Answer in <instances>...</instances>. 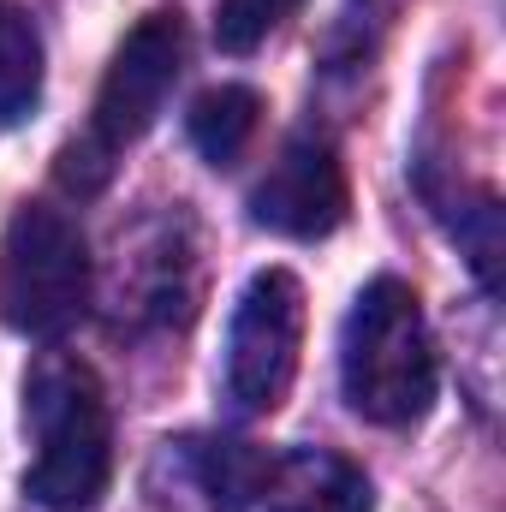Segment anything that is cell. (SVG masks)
<instances>
[{
	"label": "cell",
	"instance_id": "cell-3",
	"mask_svg": "<svg viewBox=\"0 0 506 512\" xmlns=\"http://www.w3.org/2000/svg\"><path fill=\"white\" fill-rule=\"evenodd\" d=\"M179 72H185V24H179V12H149L126 42H120L108 78L96 90L90 131L60 155V179L78 185V191H96L114 173L120 149L137 143L143 131L161 120Z\"/></svg>",
	"mask_w": 506,
	"mask_h": 512
},
{
	"label": "cell",
	"instance_id": "cell-4",
	"mask_svg": "<svg viewBox=\"0 0 506 512\" xmlns=\"http://www.w3.org/2000/svg\"><path fill=\"white\" fill-rule=\"evenodd\" d=\"M90 304V245L72 215L30 203L12 215L0 245V316L18 334L54 340Z\"/></svg>",
	"mask_w": 506,
	"mask_h": 512
},
{
	"label": "cell",
	"instance_id": "cell-9",
	"mask_svg": "<svg viewBox=\"0 0 506 512\" xmlns=\"http://www.w3.org/2000/svg\"><path fill=\"white\" fill-rule=\"evenodd\" d=\"M256 120H262V96L245 90V84H221V90H203L191 102L185 131H191V143L209 167H233L245 155V143L256 137Z\"/></svg>",
	"mask_w": 506,
	"mask_h": 512
},
{
	"label": "cell",
	"instance_id": "cell-10",
	"mask_svg": "<svg viewBox=\"0 0 506 512\" xmlns=\"http://www.w3.org/2000/svg\"><path fill=\"white\" fill-rule=\"evenodd\" d=\"M42 102V36L24 6L0 0V131L24 126Z\"/></svg>",
	"mask_w": 506,
	"mask_h": 512
},
{
	"label": "cell",
	"instance_id": "cell-6",
	"mask_svg": "<svg viewBox=\"0 0 506 512\" xmlns=\"http://www.w3.org/2000/svg\"><path fill=\"white\" fill-rule=\"evenodd\" d=\"M251 221L280 239H328L346 221V167L322 131H298L280 143L251 191Z\"/></svg>",
	"mask_w": 506,
	"mask_h": 512
},
{
	"label": "cell",
	"instance_id": "cell-7",
	"mask_svg": "<svg viewBox=\"0 0 506 512\" xmlns=\"http://www.w3.org/2000/svg\"><path fill=\"white\" fill-rule=\"evenodd\" d=\"M256 501L268 512H376L370 477L328 447H292L274 459Z\"/></svg>",
	"mask_w": 506,
	"mask_h": 512
},
{
	"label": "cell",
	"instance_id": "cell-8",
	"mask_svg": "<svg viewBox=\"0 0 506 512\" xmlns=\"http://www.w3.org/2000/svg\"><path fill=\"white\" fill-rule=\"evenodd\" d=\"M167 459L185 471L191 495L209 512H251L262 495V477H268V459L256 453L251 441H215V435H191V441H173Z\"/></svg>",
	"mask_w": 506,
	"mask_h": 512
},
{
	"label": "cell",
	"instance_id": "cell-1",
	"mask_svg": "<svg viewBox=\"0 0 506 512\" xmlns=\"http://www.w3.org/2000/svg\"><path fill=\"white\" fill-rule=\"evenodd\" d=\"M24 429L36 441L30 501L48 512H96L114 483V423L96 370L72 352H42L24 376Z\"/></svg>",
	"mask_w": 506,
	"mask_h": 512
},
{
	"label": "cell",
	"instance_id": "cell-2",
	"mask_svg": "<svg viewBox=\"0 0 506 512\" xmlns=\"http://www.w3.org/2000/svg\"><path fill=\"white\" fill-rule=\"evenodd\" d=\"M340 387L346 405L370 423H417L435 399V340L423 304L405 280L376 274L340 328Z\"/></svg>",
	"mask_w": 506,
	"mask_h": 512
},
{
	"label": "cell",
	"instance_id": "cell-11",
	"mask_svg": "<svg viewBox=\"0 0 506 512\" xmlns=\"http://www.w3.org/2000/svg\"><path fill=\"white\" fill-rule=\"evenodd\" d=\"M298 6H304V0H221V6H215V42H221L227 54H251V48H262Z\"/></svg>",
	"mask_w": 506,
	"mask_h": 512
},
{
	"label": "cell",
	"instance_id": "cell-5",
	"mask_svg": "<svg viewBox=\"0 0 506 512\" xmlns=\"http://www.w3.org/2000/svg\"><path fill=\"white\" fill-rule=\"evenodd\" d=\"M298 346H304V286L286 268H262L245 280L233 322H227V352H221V399L233 417H268L298 376Z\"/></svg>",
	"mask_w": 506,
	"mask_h": 512
}]
</instances>
